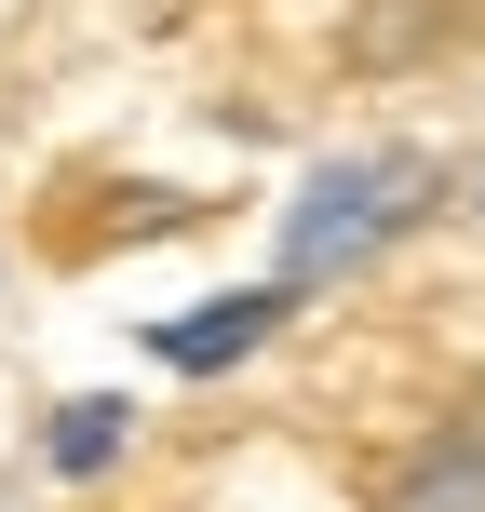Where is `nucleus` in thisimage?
Instances as JSON below:
<instances>
[{
    "instance_id": "1",
    "label": "nucleus",
    "mask_w": 485,
    "mask_h": 512,
    "mask_svg": "<svg viewBox=\"0 0 485 512\" xmlns=\"http://www.w3.org/2000/svg\"><path fill=\"white\" fill-rule=\"evenodd\" d=\"M418 162L405 149H364V162H324V176L297 189V216H283V270L324 283V270H364L391 230H418Z\"/></svg>"
},
{
    "instance_id": "2",
    "label": "nucleus",
    "mask_w": 485,
    "mask_h": 512,
    "mask_svg": "<svg viewBox=\"0 0 485 512\" xmlns=\"http://www.w3.org/2000/svg\"><path fill=\"white\" fill-rule=\"evenodd\" d=\"M391 512H485V418H445V445H418Z\"/></svg>"
},
{
    "instance_id": "3",
    "label": "nucleus",
    "mask_w": 485,
    "mask_h": 512,
    "mask_svg": "<svg viewBox=\"0 0 485 512\" xmlns=\"http://www.w3.org/2000/svg\"><path fill=\"white\" fill-rule=\"evenodd\" d=\"M270 310H283V297H216V310H189V324H162V364H189V378H203V364H230V351L270 337Z\"/></svg>"
},
{
    "instance_id": "4",
    "label": "nucleus",
    "mask_w": 485,
    "mask_h": 512,
    "mask_svg": "<svg viewBox=\"0 0 485 512\" xmlns=\"http://www.w3.org/2000/svg\"><path fill=\"white\" fill-rule=\"evenodd\" d=\"M122 459V405H68L54 418V472H108Z\"/></svg>"
}]
</instances>
